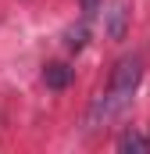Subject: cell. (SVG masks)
Returning a JSON list of instances; mask_svg holds the SVG:
<instances>
[{
	"mask_svg": "<svg viewBox=\"0 0 150 154\" xmlns=\"http://www.w3.org/2000/svg\"><path fill=\"white\" fill-rule=\"evenodd\" d=\"M97 11H100V0H82V14L86 18H93Z\"/></svg>",
	"mask_w": 150,
	"mask_h": 154,
	"instance_id": "8992f818",
	"label": "cell"
},
{
	"mask_svg": "<svg viewBox=\"0 0 150 154\" xmlns=\"http://www.w3.org/2000/svg\"><path fill=\"white\" fill-rule=\"evenodd\" d=\"M140 79H143V65H140V57H136V54H132V57H122L118 68H114V75H111L107 93H100L97 104H93V111H89V129H97V125H104V122H111V118L122 115V111L132 104Z\"/></svg>",
	"mask_w": 150,
	"mask_h": 154,
	"instance_id": "6da1fadb",
	"label": "cell"
},
{
	"mask_svg": "<svg viewBox=\"0 0 150 154\" xmlns=\"http://www.w3.org/2000/svg\"><path fill=\"white\" fill-rule=\"evenodd\" d=\"M107 32H111V39L125 36V4H122V0L111 7V25H107Z\"/></svg>",
	"mask_w": 150,
	"mask_h": 154,
	"instance_id": "277c9868",
	"label": "cell"
},
{
	"mask_svg": "<svg viewBox=\"0 0 150 154\" xmlns=\"http://www.w3.org/2000/svg\"><path fill=\"white\" fill-rule=\"evenodd\" d=\"M118 151L122 154H147L150 151V140H143L136 129H125V133L118 136Z\"/></svg>",
	"mask_w": 150,
	"mask_h": 154,
	"instance_id": "3957f363",
	"label": "cell"
},
{
	"mask_svg": "<svg viewBox=\"0 0 150 154\" xmlns=\"http://www.w3.org/2000/svg\"><path fill=\"white\" fill-rule=\"evenodd\" d=\"M43 82H46L50 90H64V86L72 82V68H68V65H61V61H54V65H46V68H43Z\"/></svg>",
	"mask_w": 150,
	"mask_h": 154,
	"instance_id": "7a4b0ae2",
	"label": "cell"
},
{
	"mask_svg": "<svg viewBox=\"0 0 150 154\" xmlns=\"http://www.w3.org/2000/svg\"><path fill=\"white\" fill-rule=\"evenodd\" d=\"M72 50H79L82 43H86V25H79V29H68V39H64Z\"/></svg>",
	"mask_w": 150,
	"mask_h": 154,
	"instance_id": "5b68a950",
	"label": "cell"
}]
</instances>
